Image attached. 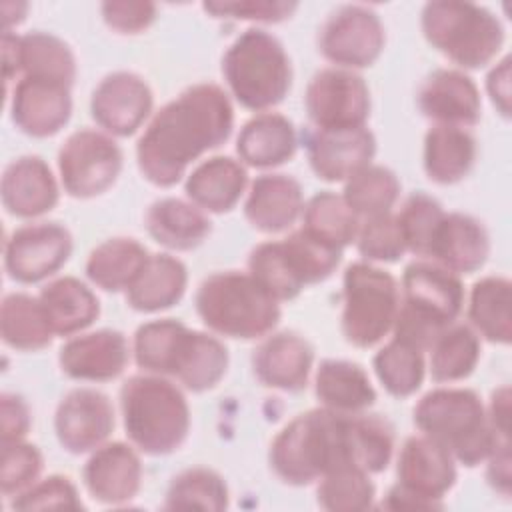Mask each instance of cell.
I'll return each instance as SVG.
<instances>
[{
  "label": "cell",
  "mask_w": 512,
  "mask_h": 512,
  "mask_svg": "<svg viewBox=\"0 0 512 512\" xmlns=\"http://www.w3.org/2000/svg\"><path fill=\"white\" fill-rule=\"evenodd\" d=\"M232 128L228 94L212 82L194 84L152 116L136 144L138 168L154 186H174L194 160L224 144Z\"/></svg>",
  "instance_id": "1"
},
{
  "label": "cell",
  "mask_w": 512,
  "mask_h": 512,
  "mask_svg": "<svg viewBox=\"0 0 512 512\" xmlns=\"http://www.w3.org/2000/svg\"><path fill=\"white\" fill-rule=\"evenodd\" d=\"M268 460L290 486L312 484L338 468H360L354 414L324 406L298 414L272 440Z\"/></svg>",
  "instance_id": "2"
},
{
  "label": "cell",
  "mask_w": 512,
  "mask_h": 512,
  "mask_svg": "<svg viewBox=\"0 0 512 512\" xmlns=\"http://www.w3.org/2000/svg\"><path fill=\"white\" fill-rule=\"evenodd\" d=\"M132 354L144 372L172 376L190 392L214 388L228 370V350L220 338L190 330L174 318L142 324L134 334Z\"/></svg>",
  "instance_id": "3"
},
{
  "label": "cell",
  "mask_w": 512,
  "mask_h": 512,
  "mask_svg": "<svg viewBox=\"0 0 512 512\" xmlns=\"http://www.w3.org/2000/svg\"><path fill=\"white\" fill-rule=\"evenodd\" d=\"M414 424L468 468L486 462L498 444L510 442L492 430L486 406L468 388L430 390L414 406Z\"/></svg>",
  "instance_id": "4"
},
{
  "label": "cell",
  "mask_w": 512,
  "mask_h": 512,
  "mask_svg": "<svg viewBox=\"0 0 512 512\" xmlns=\"http://www.w3.org/2000/svg\"><path fill=\"white\" fill-rule=\"evenodd\" d=\"M120 412L128 440L150 456L178 450L190 432L184 392L158 374L128 378L120 388Z\"/></svg>",
  "instance_id": "5"
},
{
  "label": "cell",
  "mask_w": 512,
  "mask_h": 512,
  "mask_svg": "<svg viewBox=\"0 0 512 512\" xmlns=\"http://www.w3.org/2000/svg\"><path fill=\"white\" fill-rule=\"evenodd\" d=\"M194 304L204 326L236 340L264 338L280 320V302L250 272L240 270L204 278Z\"/></svg>",
  "instance_id": "6"
},
{
  "label": "cell",
  "mask_w": 512,
  "mask_h": 512,
  "mask_svg": "<svg viewBox=\"0 0 512 512\" xmlns=\"http://www.w3.org/2000/svg\"><path fill=\"white\" fill-rule=\"evenodd\" d=\"M464 308V288L458 274L428 260L412 262L402 274L400 308L394 338L428 350L434 338L456 322Z\"/></svg>",
  "instance_id": "7"
},
{
  "label": "cell",
  "mask_w": 512,
  "mask_h": 512,
  "mask_svg": "<svg viewBox=\"0 0 512 512\" xmlns=\"http://www.w3.org/2000/svg\"><path fill=\"white\" fill-rule=\"evenodd\" d=\"M224 80L236 102L254 112L280 104L292 86V64L282 42L266 30H244L222 56Z\"/></svg>",
  "instance_id": "8"
},
{
  "label": "cell",
  "mask_w": 512,
  "mask_h": 512,
  "mask_svg": "<svg viewBox=\"0 0 512 512\" xmlns=\"http://www.w3.org/2000/svg\"><path fill=\"white\" fill-rule=\"evenodd\" d=\"M420 28L432 48L468 70L490 64L504 44L502 22L472 2H428L420 14Z\"/></svg>",
  "instance_id": "9"
},
{
  "label": "cell",
  "mask_w": 512,
  "mask_h": 512,
  "mask_svg": "<svg viewBox=\"0 0 512 512\" xmlns=\"http://www.w3.org/2000/svg\"><path fill=\"white\" fill-rule=\"evenodd\" d=\"M400 308L394 276L370 262H354L342 278L340 328L352 346H376L392 332Z\"/></svg>",
  "instance_id": "10"
},
{
  "label": "cell",
  "mask_w": 512,
  "mask_h": 512,
  "mask_svg": "<svg viewBox=\"0 0 512 512\" xmlns=\"http://www.w3.org/2000/svg\"><path fill=\"white\" fill-rule=\"evenodd\" d=\"M122 150L106 132L82 128L70 134L58 150V172L66 194L94 198L104 194L120 176Z\"/></svg>",
  "instance_id": "11"
},
{
  "label": "cell",
  "mask_w": 512,
  "mask_h": 512,
  "mask_svg": "<svg viewBox=\"0 0 512 512\" xmlns=\"http://www.w3.org/2000/svg\"><path fill=\"white\" fill-rule=\"evenodd\" d=\"M304 108L316 130L362 128L370 116V90L354 70L324 68L308 82Z\"/></svg>",
  "instance_id": "12"
},
{
  "label": "cell",
  "mask_w": 512,
  "mask_h": 512,
  "mask_svg": "<svg viewBox=\"0 0 512 512\" xmlns=\"http://www.w3.org/2000/svg\"><path fill=\"white\" fill-rule=\"evenodd\" d=\"M386 32L378 14L362 4L336 8L320 28L318 50L336 68L372 66L384 50Z\"/></svg>",
  "instance_id": "13"
},
{
  "label": "cell",
  "mask_w": 512,
  "mask_h": 512,
  "mask_svg": "<svg viewBox=\"0 0 512 512\" xmlns=\"http://www.w3.org/2000/svg\"><path fill=\"white\" fill-rule=\"evenodd\" d=\"M72 254V234L58 222L16 228L4 242V268L20 284H34L56 274Z\"/></svg>",
  "instance_id": "14"
},
{
  "label": "cell",
  "mask_w": 512,
  "mask_h": 512,
  "mask_svg": "<svg viewBox=\"0 0 512 512\" xmlns=\"http://www.w3.org/2000/svg\"><path fill=\"white\" fill-rule=\"evenodd\" d=\"M152 90L134 72H112L100 80L90 98V114L102 132L110 136L134 134L150 116Z\"/></svg>",
  "instance_id": "15"
},
{
  "label": "cell",
  "mask_w": 512,
  "mask_h": 512,
  "mask_svg": "<svg viewBox=\"0 0 512 512\" xmlns=\"http://www.w3.org/2000/svg\"><path fill=\"white\" fill-rule=\"evenodd\" d=\"M114 430L110 398L94 388L70 390L54 414V432L70 454H86L102 446Z\"/></svg>",
  "instance_id": "16"
},
{
  "label": "cell",
  "mask_w": 512,
  "mask_h": 512,
  "mask_svg": "<svg viewBox=\"0 0 512 512\" xmlns=\"http://www.w3.org/2000/svg\"><path fill=\"white\" fill-rule=\"evenodd\" d=\"M72 114L70 86L22 76L10 94L14 126L32 136L48 138L60 132Z\"/></svg>",
  "instance_id": "17"
},
{
  "label": "cell",
  "mask_w": 512,
  "mask_h": 512,
  "mask_svg": "<svg viewBox=\"0 0 512 512\" xmlns=\"http://www.w3.org/2000/svg\"><path fill=\"white\" fill-rule=\"evenodd\" d=\"M396 476L402 488L442 508L444 494L456 482V460L428 436H410L400 448Z\"/></svg>",
  "instance_id": "18"
},
{
  "label": "cell",
  "mask_w": 512,
  "mask_h": 512,
  "mask_svg": "<svg viewBox=\"0 0 512 512\" xmlns=\"http://www.w3.org/2000/svg\"><path fill=\"white\" fill-rule=\"evenodd\" d=\"M306 154L312 172L324 182H346L372 164L374 134L362 126L352 130H312L306 134Z\"/></svg>",
  "instance_id": "19"
},
{
  "label": "cell",
  "mask_w": 512,
  "mask_h": 512,
  "mask_svg": "<svg viewBox=\"0 0 512 512\" xmlns=\"http://www.w3.org/2000/svg\"><path fill=\"white\" fill-rule=\"evenodd\" d=\"M130 360V346L122 332L102 328L72 336L58 354L62 372L72 380L108 382L118 378Z\"/></svg>",
  "instance_id": "20"
},
{
  "label": "cell",
  "mask_w": 512,
  "mask_h": 512,
  "mask_svg": "<svg viewBox=\"0 0 512 512\" xmlns=\"http://www.w3.org/2000/svg\"><path fill=\"white\" fill-rule=\"evenodd\" d=\"M416 102L420 112L440 126L470 128L480 120V90L474 80L460 70H434L422 82Z\"/></svg>",
  "instance_id": "21"
},
{
  "label": "cell",
  "mask_w": 512,
  "mask_h": 512,
  "mask_svg": "<svg viewBox=\"0 0 512 512\" xmlns=\"http://www.w3.org/2000/svg\"><path fill=\"white\" fill-rule=\"evenodd\" d=\"M82 480L94 500L112 506L126 504L142 484L140 456L130 444L104 442L86 460Z\"/></svg>",
  "instance_id": "22"
},
{
  "label": "cell",
  "mask_w": 512,
  "mask_h": 512,
  "mask_svg": "<svg viewBox=\"0 0 512 512\" xmlns=\"http://www.w3.org/2000/svg\"><path fill=\"white\" fill-rule=\"evenodd\" d=\"M314 364V348L296 332L264 336L252 354V370L262 386L300 392L306 388Z\"/></svg>",
  "instance_id": "23"
},
{
  "label": "cell",
  "mask_w": 512,
  "mask_h": 512,
  "mask_svg": "<svg viewBox=\"0 0 512 512\" xmlns=\"http://www.w3.org/2000/svg\"><path fill=\"white\" fill-rule=\"evenodd\" d=\"M0 196L8 214L38 218L58 204L60 188L40 156H20L4 168Z\"/></svg>",
  "instance_id": "24"
},
{
  "label": "cell",
  "mask_w": 512,
  "mask_h": 512,
  "mask_svg": "<svg viewBox=\"0 0 512 512\" xmlns=\"http://www.w3.org/2000/svg\"><path fill=\"white\" fill-rule=\"evenodd\" d=\"M304 196L298 180L286 174H262L248 190L244 216L252 228L264 234L290 230L302 216Z\"/></svg>",
  "instance_id": "25"
},
{
  "label": "cell",
  "mask_w": 512,
  "mask_h": 512,
  "mask_svg": "<svg viewBox=\"0 0 512 512\" xmlns=\"http://www.w3.org/2000/svg\"><path fill=\"white\" fill-rule=\"evenodd\" d=\"M490 254V238L480 220L468 214H444L428 258L454 274H474Z\"/></svg>",
  "instance_id": "26"
},
{
  "label": "cell",
  "mask_w": 512,
  "mask_h": 512,
  "mask_svg": "<svg viewBox=\"0 0 512 512\" xmlns=\"http://www.w3.org/2000/svg\"><path fill=\"white\" fill-rule=\"evenodd\" d=\"M248 186V172L240 160L212 156L198 164L186 178L188 200L204 212H230Z\"/></svg>",
  "instance_id": "27"
},
{
  "label": "cell",
  "mask_w": 512,
  "mask_h": 512,
  "mask_svg": "<svg viewBox=\"0 0 512 512\" xmlns=\"http://www.w3.org/2000/svg\"><path fill=\"white\" fill-rule=\"evenodd\" d=\"M298 148V136L292 120L278 112H260L250 118L238 138L236 152L244 166L276 168L292 160Z\"/></svg>",
  "instance_id": "28"
},
{
  "label": "cell",
  "mask_w": 512,
  "mask_h": 512,
  "mask_svg": "<svg viewBox=\"0 0 512 512\" xmlns=\"http://www.w3.org/2000/svg\"><path fill=\"white\" fill-rule=\"evenodd\" d=\"M144 224L154 242L176 252L198 248L212 232V222L204 210L180 198H160L152 202Z\"/></svg>",
  "instance_id": "29"
},
{
  "label": "cell",
  "mask_w": 512,
  "mask_h": 512,
  "mask_svg": "<svg viewBox=\"0 0 512 512\" xmlns=\"http://www.w3.org/2000/svg\"><path fill=\"white\" fill-rule=\"evenodd\" d=\"M314 392L324 408L340 414H360L376 402V390L366 370L348 360H322L316 370Z\"/></svg>",
  "instance_id": "30"
},
{
  "label": "cell",
  "mask_w": 512,
  "mask_h": 512,
  "mask_svg": "<svg viewBox=\"0 0 512 512\" xmlns=\"http://www.w3.org/2000/svg\"><path fill=\"white\" fill-rule=\"evenodd\" d=\"M188 272L170 254H150L140 274L126 290L128 306L138 312H160L178 304L186 292Z\"/></svg>",
  "instance_id": "31"
},
{
  "label": "cell",
  "mask_w": 512,
  "mask_h": 512,
  "mask_svg": "<svg viewBox=\"0 0 512 512\" xmlns=\"http://www.w3.org/2000/svg\"><path fill=\"white\" fill-rule=\"evenodd\" d=\"M38 298L56 336L80 334L100 316L96 294L74 276H62L48 282Z\"/></svg>",
  "instance_id": "32"
},
{
  "label": "cell",
  "mask_w": 512,
  "mask_h": 512,
  "mask_svg": "<svg viewBox=\"0 0 512 512\" xmlns=\"http://www.w3.org/2000/svg\"><path fill=\"white\" fill-rule=\"evenodd\" d=\"M476 162V140L466 128L434 124L424 136L422 164L436 184H456Z\"/></svg>",
  "instance_id": "33"
},
{
  "label": "cell",
  "mask_w": 512,
  "mask_h": 512,
  "mask_svg": "<svg viewBox=\"0 0 512 512\" xmlns=\"http://www.w3.org/2000/svg\"><path fill=\"white\" fill-rule=\"evenodd\" d=\"M146 248L134 238H108L86 260V276L106 292L128 290L148 260Z\"/></svg>",
  "instance_id": "34"
},
{
  "label": "cell",
  "mask_w": 512,
  "mask_h": 512,
  "mask_svg": "<svg viewBox=\"0 0 512 512\" xmlns=\"http://www.w3.org/2000/svg\"><path fill=\"white\" fill-rule=\"evenodd\" d=\"M0 334L6 346L22 352L42 350L54 338L40 298L24 292L4 296L0 306Z\"/></svg>",
  "instance_id": "35"
},
{
  "label": "cell",
  "mask_w": 512,
  "mask_h": 512,
  "mask_svg": "<svg viewBox=\"0 0 512 512\" xmlns=\"http://www.w3.org/2000/svg\"><path fill=\"white\" fill-rule=\"evenodd\" d=\"M510 280L504 276L480 278L468 298V320L472 330L492 344H510Z\"/></svg>",
  "instance_id": "36"
},
{
  "label": "cell",
  "mask_w": 512,
  "mask_h": 512,
  "mask_svg": "<svg viewBox=\"0 0 512 512\" xmlns=\"http://www.w3.org/2000/svg\"><path fill=\"white\" fill-rule=\"evenodd\" d=\"M18 64L22 76L50 80L70 88L76 80L74 52L62 38L50 32L34 30L18 36Z\"/></svg>",
  "instance_id": "37"
},
{
  "label": "cell",
  "mask_w": 512,
  "mask_h": 512,
  "mask_svg": "<svg viewBox=\"0 0 512 512\" xmlns=\"http://www.w3.org/2000/svg\"><path fill=\"white\" fill-rule=\"evenodd\" d=\"M430 376L434 382L468 378L480 360V336L464 324L446 326L430 344Z\"/></svg>",
  "instance_id": "38"
},
{
  "label": "cell",
  "mask_w": 512,
  "mask_h": 512,
  "mask_svg": "<svg viewBox=\"0 0 512 512\" xmlns=\"http://www.w3.org/2000/svg\"><path fill=\"white\" fill-rule=\"evenodd\" d=\"M360 222L344 198L330 190L314 194L302 210V230L338 250L356 242Z\"/></svg>",
  "instance_id": "39"
},
{
  "label": "cell",
  "mask_w": 512,
  "mask_h": 512,
  "mask_svg": "<svg viewBox=\"0 0 512 512\" xmlns=\"http://www.w3.org/2000/svg\"><path fill=\"white\" fill-rule=\"evenodd\" d=\"M400 196V180L396 174L378 164H368L344 182L342 198L352 212L364 220L390 214Z\"/></svg>",
  "instance_id": "40"
},
{
  "label": "cell",
  "mask_w": 512,
  "mask_h": 512,
  "mask_svg": "<svg viewBox=\"0 0 512 512\" xmlns=\"http://www.w3.org/2000/svg\"><path fill=\"white\" fill-rule=\"evenodd\" d=\"M372 366L390 396L408 398L422 386L426 372L424 350L392 336V340L376 352Z\"/></svg>",
  "instance_id": "41"
},
{
  "label": "cell",
  "mask_w": 512,
  "mask_h": 512,
  "mask_svg": "<svg viewBox=\"0 0 512 512\" xmlns=\"http://www.w3.org/2000/svg\"><path fill=\"white\" fill-rule=\"evenodd\" d=\"M228 486L210 468H188L176 474L166 490V510H224L228 508Z\"/></svg>",
  "instance_id": "42"
},
{
  "label": "cell",
  "mask_w": 512,
  "mask_h": 512,
  "mask_svg": "<svg viewBox=\"0 0 512 512\" xmlns=\"http://www.w3.org/2000/svg\"><path fill=\"white\" fill-rule=\"evenodd\" d=\"M280 242L288 266L302 286L324 282L342 260V250L318 240L302 228Z\"/></svg>",
  "instance_id": "43"
},
{
  "label": "cell",
  "mask_w": 512,
  "mask_h": 512,
  "mask_svg": "<svg viewBox=\"0 0 512 512\" xmlns=\"http://www.w3.org/2000/svg\"><path fill=\"white\" fill-rule=\"evenodd\" d=\"M318 506L330 512H360L374 506L376 486L360 468H338L324 474L316 488Z\"/></svg>",
  "instance_id": "44"
},
{
  "label": "cell",
  "mask_w": 512,
  "mask_h": 512,
  "mask_svg": "<svg viewBox=\"0 0 512 512\" xmlns=\"http://www.w3.org/2000/svg\"><path fill=\"white\" fill-rule=\"evenodd\" d=\"M440 202L424 192L410 194L396 214L406 252L428 258L436 230L444 218Z\"/></svg>",
  "instance_id": "45"
},
{
  "label": "cell",
  "mask_w": 512,
  "mask_h": 512,
  "mask_svg": "<svg viewBox=\"0 0 512 512\" xmlns=\"http://www.w3.org/2000/svg\"><path fill=\"white\" fill-rule=\"evenodd\" d=\"M248 272L278 300H294L302 292V284L288 266L280 240L262 242L248 256Z\"/></svg>",
  "instance_id": "46"
},
{
  "label": "cell",
  "mask_w": 512,
  "mask_h": 512,
  "mask_svg": "<svg viewBox=\"0 0 512 512\" xmlns=\"http://www.w3.org/2000/svg\"><path fill=\"white\" fill-rule=\"evenodd\" d=\"M356 248L368 262H396L404 256L406 244L396 214L364 218L358 228Z\"/></svg>",
  "instance_id": "47"
},
{
  "label": "cell",
  "mask_w": 512,
  "mask_h": 512,
  "mask_svg": "<svg viewBox=\"0 0 512 512\" xmlns=\"http://www.w3.org/2000/svg\"><path fill=\"white\" fill-rule=\"evenodd\" d=\"M44 468L40 450L24 440L2 442L0 490L4 496H16L32 486Z\"/></svg>",
  "instance_id": "48"
},
{
  "label": "cell",
  "mask_w": 512,
  "mask_h": 512,
  "mask_svg": "<svg viewBox=\"0 0 512 512\" xmlns=\"http://www.w3.org/2000/svg\"><path fill=\"white\" fill-rule=\"evenodd\" d=\"M14 510H82L84 504L78 496L76 486L68 476L52 474L48 478L36 480L32 486L22 490L12 500Z\"/></svg>",
  "instance_id": "49"
},
{
  "label": "cell",
  "mask_w": 512,
  "mask_h": 512,
  "mask_svg": "<svg viewBox=\"0 0 512 512\" xmlns=\"http://www.w3.org/2000/svg\"><path fill=\"white\" fill-rule=\"evenodd\" d=\"M202 8L214 18L276 24L290 18L298 8V4L286 2V0H232V2H204Z\"/></svg>",
  "instance_id": "50"
},
{
  "label": "cell",
  "mask_w": 512,
  "mask_h": 512,
  "mask_svg": "<svg viewBox=\"0 0 512 512\" xmlns=\"http://www.w3.org/2000/svg\"><path fill=\"white\" fill-rule=\"evenodd\" d=\"M100 12L104 22L120 34H138L156 20V4L152 2H104Z\"/></svg>",
  "instance_id": "51"
},
{
  "label": "cell",
  "mask_w": 512,
  "mask_h": 512,
  "mask_svg": "<svg viewBox=\"0 0 512 512\" xmlns=\"http://www.w3.org/2000/svg\"><path fill=\"white\" fill-rule=\"evenodd\" d=\"M32 424L30 408L18 394L4 392L0 396V436L2 442L24 440Z\"/></svg>",
  "instance_id": "52"
},
{
  "label": "cell",
  "mask_w": 512,
  "mask_h": 512,
  "mask_svg": "<svg viewBox=\"0 0 512 512\" xmlns=\"http://www.w3.org/2000/svg\"><path fill=\"white\" fill-rule=\"evenodd\" d=\"M486 90L496 106V110L508 118L510 116V58L504 56L486 76Z\"/></svg>",
  "instance_id": "53"
},
{
  "label": "cell",
  "mask_w": 512,
  "mask_h": 512,
  "mask_svg": "<svg viewBox=\"0 0 512 512\" xmlns=\"http://www.w3.org/2000/svg\"><path fill=\"white\" fill-rule=\"evenodd\" d=\"M486 478L494 490L502 496L510 494V442H502L494 448V452L486 458Z\"/></svg>",
  "instance_id": "54"
},
{
  "label": "cell",
  "mask_w": 512,
  "mask_h": 512,
  "mask_svg": "<svg viewBox=\"0 0 512 512\" xmlns=\"http://www.w3.org/2000/svg\"><path fill=\"white\" fill-rule=\"evenodd\" d=\"M488 422L500 438H510V388L502 386L492 392L490 406L486 408Z\"/></svg>",
  "instance_id": "55"
},
{
  "label": "cell",
  "mask_w": 512,
  "mask_h": 512,
  "mask_svg": "<svg viewBox=\"0 0 512 512\" xmlns=\"http://www.w3.org/2000/svg\"><path fill=\"white\" fill-rule=\"evenodd\" d=\"M380 506H382V508H388V510H436L434 504H430V502L422 500L420 496L408 492V490L402 488L400 484H394V486L386 492V496H384V500H382Z\"/></svg>",
  "instance_id": "56"
},
{
  "label": "cell",
  "mask_w": 512,
  "mask_h": 512,
  "mask_svg": "<svg viewBox=\"0 0 512 512\" xmlns=\"http://www.w3.org/2000/svg\"><path fill=\"white\" fill-rule=\"evenodd\" d=\"M2 62H4V80L8 84L16 74H20L18 36L12 32H2Z\"/></svg>",
  "instance_id": "57"
}]
</instances>
